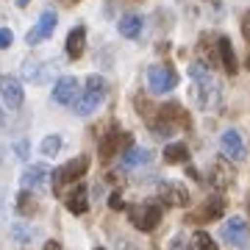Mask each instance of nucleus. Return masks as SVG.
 I'll list each match as a JSON object with an SVG mask.
<instances>
[{"instance_id":"nucleus-1","label":"nucleus","mask_w":250,"mask_h":250,"mask_svg":"<svg viewBox=\"0 0 250 250\" xmlns=\"http://www.w3.org/2000/svg\"><path fill=\"white\" fill-rule=\"evenodd\" d=\"M189 75L195 81V89H192V98H195L197 108L200 111H211V108L220 106V86H217V81L211 78V70L206 67L203 62H197L189 67Z\"/></svg>"},{"instance_id":"nucleus-2","label":"nucleus","mask_w":250,"mask_h":250,"mask_svg":"<svg viewBox=\"0 0 250 250\" xmlns=\"http://www.w3.org/2000/svg\"><path fill=\"white\" fill-rule=\"evenodd\" d=\"M106 81L100 78V75H89L86 78V92L81 95L75 103H72V111L78 117H89V114H95L100 108V103L106 100Z\"/></svg>"},{"instance_id":"nucleus-3","label":"nucleus","mask_w":250,"mask_h":250,"mask_svg":"<svg viewBox=\"0 0 250 250\" xmlns=\"http://www.w3.org/2000/svg\"><path fill=\"white\" fill-rule=\"evenodd\" d=\"M86 170H89V156H75L72 161H67L64 167H59V170L53 172V192L56 195H62L64 187L72 184V181L83 178Z\"/></svg>"},{"instance_id":"nucleus-4","label":"nucleus","mask_w":250,"mask_h":250,"mask_svg":"<svg viewBox=\"0 0 250 250\" xmlns=\"http://www.w3.org/2000/svg\"><path fill=\"white\" fill-rule=\"evenodd\" d=\"M128 220L134 223V228L150 233V231H156L159 223H161V208L156 203H136V206L128 208Z\"/></svg>"},{"instance_id":"nucleus-5","label":"nucleus","mask_w":250,"mask_h":250,"mask_svg":"<svg viewBox=\"0 0 250 250\" xmlns=\"http://www.w3.org/2000/svg\"><path fill=\"white\" fill-rule=\"evenodd\" d=\"M178 86V72L167 67V64H153L147 67V89L153 95H164V92H172Z\"/></svg>"},{"instance_id":"nucleus-6","label":"nucleus","mask_w":250,"mask_h":250,"mask_svg":"<svg viewBox=\"0 0 250 250\" xmlns=\"http://www.w3.org/2000/svg\"><path fill=\"white\" fill-rule=\"evenodd\" d=\"M134 145V136L128 134V131H120V128H111L103 139H100V159L108 161L111 156L117 153H123L125 147H131Z\"/></svg>"},{"instance_id":"nucleus-7","label":"nucleus","mask_w":250,"mask_h":250,"mask_svg":"<svg viewBox=\"0 0 250 250\" xmlns=\"http://www.w3.org/2000/svg\"><path fill=\"white\" fill-rule=\"evenodd\" d=\"M223 242H228L231 248H245L248 245V223L242 217H231L228 223H223V231H220Z\"/></svg>"},{"instance_id":"nucleus-8","label":"nucleus","mask_w":250,"mask_h":250,"mask_svg":"<svg viewBox=\"0 0 250 250\" xmlns=\"http://www.w3.org/2000/svg\"><path fill=\"white\" fill-rule=\"evenodd\" d=\"M56 75V64L53 62H36V59H28L22 64V78L31 81V83H45Z\"/></svg>"},{"instance_id":"nucleus-9","label":"nucleus","mask_w":250,"mask_h":250,"mask_svg":"<svg viewBox=\"0 0 250 250\" xmlns=\"http://www.w3.org/2000/svg\"><path fill=\"white\" fill-rule=\"evenodd\" d=\"M56 11H42V17H39V22H36L34 28H31V34H28V45H39V42H45V39H50L56 31Z\"/></svg>"},{"instance_id":"nucleus-10","label":"nucleus","mask_w":250,"mask_h":250,"mask_svg":"<svg viewBox=\"0 0 250 250\" xmlns=\"http://www.w3.org/2000/svg\"><path fill=\"white\" fill-rule=\"evenodd\" d=\"M53 100L62 103V106H72L78 100V81L72 78V75H62L53 86Z\"/></svg>"},{"instance_id":"nucleus-11","label":"nucleus","mask_w":250,"mask_h":250,"mask_svg":"<svg viewBox=\"0 0 250 250\" xmlns=\"http://www.w3.org/2000/svg\"><path fill=\"white\" fill-rule=\"evenodd\" d=\"M0 98L6 100V106L20 108L22 106V83H20L14 75H0Z\"/></svg>"},{"instance_id":"nucleus-12","label":"nucleus","mask_w":250,"mask_h":250,"mask_svg":"<svg viewBox=\"0 0 250 250\" xmlns=\"http://www.w3.org/2000/svg\"><path fill=\"white\" fill-rule=\"evenodd\" d=\"M220 147H223V153L231 161H242V159H245V139H242V134H239V131H233V128L223 131V136H220Z\"/></svg>"},{"instance_id":"nucleus-13","label":"nucleus","mask_w":250,"mask_h":250,"mask_svg":"<svg viewBox=\"0 0 250 250\" xmlns=\"http://www.w3.org/2000/svg\"><path fill=\"white\" fill-rule=\"evenodd\" d=\"M64 206H67V211L70 214H86L89 211V192H86V187H75V189H70L67 195H64Z\"/></svg>"},{"instance_id":"nucleus-14","label":"nucleus","mask_w":250,"mask_h":250,"mask_svg":"<svg viewBox=\"0 0 250 250\" xmlns=\"http://www.w3.org/2000/svg\"><path fill=\"white\" fill-rule=\"evenodd\" d=\"M225 211V200L223 197H208L195 214H192V223H211V220H220Z\"/></svg>"},{"instance_id":"nucleus-15","label":"nucleus","mask_w":250,"mask_h":250,"mask_svg":"<svg viewBox=\"0 0 250 250\" xmlns=\"http://www.w3.org/2000/svg\"><path fill=\"white\" fill-rule=\"evenodd\" d=\"M83 45H86V28L78 25V28H72L67 34V39H64V53L70 59H81L83 56Z\"/></svg>"},{"instance_id":"nucleus-16","label":"nucleus","mask_w":250,"mask_h":250,"mask_svg":"<svg viewBox=\"0 0 250 250\" xmlns=\"http://www.w3.org/2000/svg\"><path fill=\"white\" fill-rule=\"evenodd\" d=\"M47 178H50V170H47L45 164H34V167H28L22 172L20 184H22V189H39L47 184Z\"/></svg>"},{"instance_id":"nucleus-17","label":"nucleus","mask_w":250,"mask_h":250,"mask_svg":"<svg viewBox=\"0 0 250 250\" xmlns=\"http://www.w3.org/2000/svg\"><path fill=\"white\" fill-rule=\"evenodd\" d=\"M217 56H220V64L225 67V72L228 75H233V72L239 70V64H236V53H233V45L228 36H220L217 39Z\"/></svg>"},{"instance_id":"nucleus-18","label":"nucleus","mask_w":250,"mask_h":250,"mask_svg":"<svg viewBox=\"0 0 250 250\" xmlns=\"http://www.w3.org/2000/svg\"><path fill=\"white\" fill-rule=\"evenodd\" d=\"M147 161H150V150H145V147H136V145H131V147H125V150H123V167H125V170L145 167Z\"/></svg>"},{"instance_id":"nucleus-19","label":"nucleus","mask_w":250,"mask_h":250,"mask_svg":"<svg viewBox=\"0 0 250 250\" xmlns=\"http://www.w3.org/2000/svg\"><path fill=\"white\" fill-rule=\"evenodd\" d=\"M142 28H145V20L139 17V14H125V17H120V22H117V31H120L125 39H139Z\"/></svg>"},{"instance_id":"nucleus-20","label":"nucleus","mask_w":250,"mask_h":250,"mask_svg":"<svg viewBox=\"0 0 250 250\" xmlns=\"http://www.w3.org/2000/svg\"><path fill=\"white\" fill-rule=\"evenodd\" d=\"M161 200L170 206H189V192L181 184H161Z\"/></svg>"},{"instance_id":"nucleus-21","label":"nucleus","mask_w":250,"mask_h":250,"mask_svg":"<svg viewBox=\"0 0 250 250\" xmlns=\"http://www.w3.org/2000/svg\"><path fill=\"white\" fill-rule=\"evenodd\" d=\"M164 161L167 164H187L189 161V147L184 142H172L164 147Z\"/></svg>"},{"instance_id":"nucleus-22","label":"nucleus","mask_w":250,"mask_h":250,"mask_svg":"<svg viewBox=\"0 0 250 250\" xmlns=\"http://www.w3.org/2000/svg\"><path fill=\"white\" fill-rule=\"evenodd\" d=\"M36 208H39V203H36V197L28 192V189H22L17 195V211L22 217H31V214H36Z\"/></svg>"},{"instance_id":"nucleus-23","label":"nucleus","mask_w":250,"mask_h":250,"mask_svg":"<svg viewBox=\"0 0 250 250\" xmlns=\"http://www.w3.org/2000/svg\"><path fill=\"white\" fill-rule=\"evenodd\" d=\"M62 145H64L62 136H59V134H50V136H45V139H42L39 150H42V156H45V159H53V156H59Z\"/></svg>"},{"instance_id":"nucleus-24","label":"nucleus","mask_w":250,"mask_h":250,"mask_svg":"<svg viewBox=\"0 0 250 250\" xmlns=\"http://www.w3.org/2000/svg\"><path fill=\"white\" fill-rule=\"evenodd\" d=\"M195 250H217V245H214V239L208 236L206 231H195Z\"/></svg>"},{"instance_id":"nucleus-25","label":"nucleus","mask_w":250,"mask_h":250,"mask_svg":"<svg viewBox=\"0 0 250 250\" xmlns=\"http://www.w3.org/2000/svg\"><path fill=\"white\" fill-rule=\"evenodd\" d=\"M31 228H28V225H14V239H20V242H28L31 239Z\"/></svg>"},{"instance_id":"nucleus-26","label":"nucleus","mask_w":250,"mask_h":250,"mask_svg":"<svg viewBox=\"0 0 250 250\" xmlns=\"http://www.w3.org/2000/svg\"><path fill=\"white\" fill-rule=\"evenodd\" d=\"M11 42H14V34H11L9 28H0V50L11 47Z\"/></svg>"},{"instance_id":"nucleus-27","label":"nucleus","mask_w":250,"mask_h":250,"mask_svg":"<svg viewBox=\"0 0 250 250\" xmlns=\"http://www.w3.org/2000/svg\"><path fill=\"white\" fill-rule=\"evenodd\" d=\"M170 250H192V248H189V242H187V239H184V236L178 233V236H172V242H170Z\"/></svg>"},{"instance_id":"nucleus-28","label":"nucleus","mask_w":250,"mask_h":250,"mask_svg":"<svg viewBox=\"0 0 250 250\" xmlns=\"http://www.w3.org/2000/svg\"><path fill=\"white\" fill-rule=\"evenodd\" d=\"M28 147H31V145H28V139H20V142L14 145V153H17V159H28Z\"/></svg>"},{"instance_id":"nucleus-29","label":"nucleus","mask_w":250,"mask_h":250,"mask_svg":"<svg viewBox=\"0 0 250 250\" xmlns=\"http://www.w3.org/2000/svg\"><path fill=\"white\" fill-rule=\"evenodd\" d=\"M108 206H111V208H123V197H120V195L114 192V195L108 197Z\"/></svg>"},{"instance_id":"nucleus-30","label":"nucleus","mask_w":250,"mask_h":250,"mask_svg":"<svg viewBox=\"0 0 250 250\" xmlns=\"http://www.w3.org/2000/svg\"><path fill=\"white\" fill-rule=\"evenodd\" d=\"M242 34H245V36L250 39V11L245 14V20H242Z\"/></svg>"},{"instance_id":"nucleus-31","label":"nucleus","mask_w":250,"mask_h":250,"mask_svg":"<svg viewBox=\"0 0 250 250\" xmlns=\"http://www.w3.org/2000/svg\"><path fill=\"white\" fill-rule=\"evenodd\" d=\"M42 250H64V248L56 239H50V242H45V248H42Z\"/></svg>"},{"instance_id":"nucleus-32","label":"nucleus","mask_w":250,"mask_h":250,"mask_svg":"<svg viewBox=\"0 0 250 250\" xmlns=\"http://www.w3.org/2000/svg\"><path fill=\"white\" fill-rule=\"evenodd\" d=\"M28 3H31V0H17V6H20V9H25Z\"/></svg>"},{"instance_id":"nucleus-33","label":"nucleus","mask_w":250,"mask_h":250,"mask_svg":"<svg viewBox=\"0 0 250 250\" xmlns=\"http://www.w3.org/2000/svg\"><path fill=\"white\" fill-rule=\"evenodd\" d=\"M3 125H6V117H3V111H0V128H3Z\"/></svg>"},{"instance_id":"nucleus-34","label":"nucleus","mask_w":250,"mask_h":250,"mask_svg":"<svg viewBox=\"0 0 250 250\" xmlns=\"http://www.w3.org/2000/svg\"><path fill=\"white\" fill-rule=\"evenodd\" d=\"M95 250H106V248H95Z\"/></svg>"},{"instance_id":"nucleus-35","label":"nucleus","mask_w":250,"mask_h":250,"mask_svg":"<svg viewBox=\"0 0 250 250\" xmlns=\"http://www.w3.org/2000/svg\"><path fill=\"white\" fill-rule=\"evenodd\" d=\"M70 3H78V0H70Z\"/></svg>"},{"instance_id":"nucleus-36","label":"nucleus","mask_w":250,"mask_h":250,"mask_svg":"<svg viewBox=\"0 0 250 250\" xmlns=\"http://www.w3.org/2000/svg\"><path fill=\"white\" fill-rule=\"evenodd\" d=\"M248 67H250V59H248Z\"/></svg>"}]
</instances>
